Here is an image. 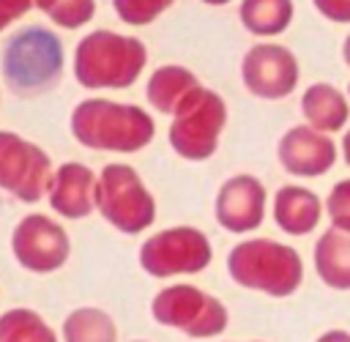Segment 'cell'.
I'll list each match as a JSON object with an SVG mask.
<instances>
[{"label":"cell","mask_w":350,"mask_h":342,"mask_svg":"<svg viewBox=\"0 0 350 342\" xmlns=\"http://www.w3.org/2000/svg\"><path fill=\"white\" fill-rule=\"evenodd\" d=\"M96 211L123 235H139L156 222V197L131 164L109 161L98 172Z\"/></svg>","instance_id":"5b68a950"},{"label":"cell","mask_w":350,"mask_h":342,"mask_svg":"<svg viewBox=\"0 0 350 342\" xmlns=\"http://www.w3.org/2000/svg\"><path fill=\"white\" fill-rule=\"evenodd\" d=\"M265 211H268V192L262 181L249 172L230 175L219 186L213 200V216L219 227L235 235L254 233L265 222Z\"/></svg>","instance_id":"7c38bea8"},{"label":"cell","mask_w":350,"mask_h":342,"mask_svg":"<svg viewBox=\"0 0 350 342\" xmlns=\"http://www.w3.org/2000/svg\"><path fill=\"white\" fill-rule=\"evenodd\" d=\"M96 183L98 175L82 161H63L55 167L46 200L49 208L63 219H88L96 211Z\"/></svg>","instance_id":"5bb4252c"},{"label":"cell","mask_w":350,"mask_h":342,"mask_svg":"<svg viewBox=\"0 0 350 342\" xmlns=\"http://www.w3.org/2000/svg\"><path fill=\"white\" fill-rule=\"evenodd\" d=\"M325 213L323 200L317 192L298 186V183H284L273 194V222L282 233L287 235H309L317 230L320 219Z\"/></svg>","instance_id":"9a60e30c"},{"label":"cell","mask_w":350,"mask_h":342,"mask_svg":"<svg viewBox=\"0 0 350 342\" xmlns=\"http://www.w3.org/2000/svg\"><path fill=\"white\" fill-rule=\"evenodd\" d=\"M131 342H145V339H131Z\"/></svg>","instance_id":"1f68e13d"},{"label":"cell","mask_w":350,"mask_h":342,"mask_svg":"<svg viewBox=\"0 0 350 342\" xmlns=\"http://www.w3.org/2000/svg\"><path fill=\"white\" fill-rule=\"evenodd\" d=\"M202 3H208V5H224V3H230V0H202Z\"/></svg>","instance_id":"f546056e"},{"label":"cell","mask_w":350,"mask_h":342,"mask_svg":"<svg viewBox=\"0 0 350 342\" xmlns=\"http://www.w3.org/2000/svg\"><path fill=\"white\" fill-rule=\"evenodd\" d=\"M347 98H350V85H347Z\"/></svg>","instance_id":"4dcf8cb0"},{"label":"cell","mask_w":350,"mask_h":342,"mask_svg":"<svg viewBox=\"0 0 350 342\" xmlns=\"http://www.w3.org/2000/svg\"><path fill=\"white\" fill-rule=\"evenodd\" d=\"M60 337L63 342H118V326L98 306H77L66 315Z\"/></svg>","instance_id":"d6986e66"},{"label":"cell","mask_w":350,"mask_h":342,"mask_svg":"<svg viewBox=\"0 0 350 342\" xmlns=\"http://www.w3.org/2000/svg\"><path fill=\"white\" fill-rule=\"evenodd\" d=\"M11 254L30 274H52L66 265L71 254V238L52 216L25 213L11 233Z\"/></svg>","instance_id":"30bf717a"},{"label":"cell","mask_w":350,"mask_h":342,"mask_svg":"<svg viewBox=\"0 0 350 342\" xmlns=\"http://www.w3.org/2000/svg\"><path fill=\"white\" fill-rule=\"evenodd\" d=\"M301 115L317 131L336 134L350 120V98L331 82H312L301 96Z\"/></svg>","instance_id":"2e32d148"},{"label":"cell","mask_w":350,"mask_h":342,"mask_svg":"<svg viewBox=\"0 0 350 342\" xmlns=\"http://www.w3.org/2000/svg\"><path fill=\"white\" fill-rule=\"evenodd\" d=\"M317 14H323L328 22L347 25L350 22V0H312Z\"/></svg>","instance_id":"484cf974"},{"label":"cell","mask_w":350,"mask_h":342,"mask_svg":"<svg viewBox=\"0 0 350 342\" xmlns=\"http://www.w3.org/2000/svg\"><path fill=\"white\" fill-rule=\"evenodd\" d=\"M52 172V159L41 145L16 131H0V192L27 205L38 202L46 197Z\"/></svg>","instance_id":"9c48e42d"},{"label":"cell","mask_w":350,"mask_h":342,"mask_svg":"<svg viewBox=\"0 0 350 342\" xmlns=\"http://www.w3.org/2000/svg\"><path fill=\"white\" fill-rule=\"evenodd\" d=\"M301 77V66L295 55L282 44H254L241 60V79L243 88L262 98V101H282L287 98Z\"/></svg>","instance_id":"8fae6325"},{"label":"cell","mask_w":350,"mask_h":342,"mask_svg":"<svg viewBox=\"0 0 350 342\" xmlns=\"http://www.w3.org/2000/svg\"><path fill=\"white\" fill-rule=\"evenodd\" d=\"M336 142L331 134L317 131L309 123L287 129L276 145V159L287 175L295 178H320L336 164Z\"/></svg>","instance_id":"4fadbf2b"},{"label":"cell","mask_w":350,"mask_h":342,"mask_svg":"<svg viewBox=\"0 0 350 342\" xmlns=\"http://www.w3.org/2000/svg\"><path fill=\"white\" fill-rule=\"evenodd\" d=\"M150 315L159 326L175 328L191 339L221 337L230 323L227 306L216 295L189 282L164 285L150 301Z\"/></svg>","instance_id":"8992f818"},{"label":"cell","mask_w":350,"mask_h":342,"mask_svg":"<svg viewBox=\"0 0 350 342\" xmlns=\"http://www.w3.org/2000/svg\"><path fill=\"white\" fill-rule=\"evenodd\" d=\"M33 5L36 0H0V33L11 27L16 19H22Z\"/></svg>","instance_id":"d4e9b609"},{"label":"cell","mask_w":350,"mask_h":342,"mask_svg":"<svg viewBox=\"0 0 350 342\" xmlns=\"http://www.w3.org/2000/svg\"><path fill=\"white\" fill-rule=\"evenodd\" d=\"M238 16L252 36H279L293 22V0H241Z\"/></svg>","instance_id":"ffe728a7"},{"label":"cell","mask_w":350,"mask_h":342,"mask_svg":"<svg viewBox=\"0 0 350 342\" xmlns=\"http://www.w3.org/2000/svg\"><path fill=\"white\" fill-rule=\"evenodd\" d=\"M172 3L175 0H112V8L120 22L131 27H142V25L156 22Z\"/></svg>","instance_id":"603a6c76"},{"label":"cell","mask_w":350,"mask_h":342,"mask_svg":"<svg viewBox=\"0 0 350 342\" xmlns=\"http://www.w3.org/2000/svg\"><path fill=\"white\" fill-rule=\"evenodd\" d=\"M0 101H3V98H0Z\"/></svg>","instance_id":"d6a6232c"},{"label":"cell","mask_w":350,"mask_h":342,"mask_svg":"<svg viewBox=\"0 0 350 342\" xmlns=\"http://www.w3.org/2000/svg\"><path fill=\"white\" fill-rule=\"evenodd\" d=\"M139 268L153 279L191 276L211 265L213 246L200 227L175 224L161 233H153L139 246Z\"/></svg>","instance_id":"ba28073f"},{"label":"cell","mask_w":350,"mask_h":342,"mask_svg":"<svg viewBox=\"0 0 350 342\" xmlns=\"http://www.w3.org/2000/svg\"><path fill=\"white\" fill-rule=\"evenodd\" d=\"M71 137L88 150L139 153L156 137L153 115L137 104L112 98H82L68 115Z\"/></svg>","instance_id":"6da1fadb"},{"label":"cell","mask_w":350,"mask_h":342,"mask_svg":"<svg viewBox=\"0 0 350 342\" xmlns=\"http://www.w3.org/2000/svg\"><path fill=\"white\" fill-rule=\"evenodd\" d=\"M148 63V49L134 36L93 30L74 49V77L88 90H126Z\"/></svg>","instance_id":"7a4b0ae2"},{"label":"cell","mask_w":350,"mask_h":342,"mask_svg":"<svg viewBox=\"0 0 350 342\" xmlns=\"http://www.w3.org/2000/svg\"><path fill=\"white\" fill-rule=\"evenodd\" d=\"M227 126V104L224 98L200 85L186 101L183 107L172 115L167 140L170 148L186 159V161H205L216 153L221 131Z\"/></svg>","instance_id":"52a82bcc"},{"label":"cell","mask_w":350,"mask_h":342,"mask_svg":"<svg viewBox=\"0 0 350 342\" xmlns=\"http://www.w3.org/2000/svg\"><path fill=\"white\" fill-rule=\"evenodd\" d=\"M325 205V216L331 222V227L350 233V178H342L331 186L328 197L323 200Z\"/></svg>","instance_id":"cb8c5ba5"},{"label":"cell","mask_w":350,"mask_h":342,"mask_svg":"<svg viewBox=\"0 0 350 342\" xmlns=\"http://www.w3.org/2000/svg\"><path fill=\"white\" fill-rule=\"evenodd\" d=\"M312 263L320 282L331 290H350V233L328 227L317 235Z\"/></svg>","instance_id":"e0dca14e"},{"label":"cell","mask_w":350,"mask_h":342,"mask_svg":"<svg viewBox=\"0 0 350 342\" xmlns=\"http://www.w3.org/2000/svg\"><path fill=\"white\" fill-rule=\"evenodd\" d=\"M314 342H350V331H345V328H328Z\"/></svg>","instance_id":"4316f807"},{"label":"cell","mask_w":350,"mask_h":342,"mask_svg":"<svg viewBox=\"0 0 350 342\" xmlns=\"http://www.w3.org/2000/svg\"><path fill=\"white\" fill-rule=\"evenodd\" d=\"M227 274L246 290L287 298L304 285V260L282 241L243 238L227 254Z\"/></svg>","instance_id":"277c9868"},{"label":"cell","mask_w":350,"mask_h":342,"mask_svg":"<svg viewBox=\"0 0 350 342\" xmlns=\"http://www.w3.org/2000/svg\"><path fill=\"white\" fill-rule=\"evenodd\" d=\"M202 82L197 79L194 71H189L186 66H159L150 77H148V85H145V96L150 101V107L161 115H175L183 101L200 88Z\"/></svg>","instance_id":"ac0fdd59"},{"label":"cell","mask_w":350,"mask_h":342,"mask_svg":"<svg viewBox=\"0 0 350 342\" xmlns=\"http://www.w3.org/2000/svg\"><path fill=\"white\" fill-rule=\"evenodd\" d=\"M63 66V41L41 25L22 27L3 47V79L19 98H33L57 88Z\"/></svg>","instance_id":"3957f363"},{"label":"cell","mask_w":350,"mask_h":342,"mask_svg":"<svg viewBox=\"0 0 350 342\" xmlns=\"http://www.w3.org/2000/svg\"><path fill=\"white\" fill-rule=\"evenodd\" d=\"M36 8H41L57 27L77 30L93 19L96 0H36Z\"/></svg>","instance_id":"7402d4cb"},{"label":"cell","mask_w":350,"mask_h":342,"mask_svg":"<svg viewBox=\"0 0 350 342\" xmlns=\"http://www.w3.org/2000/svg\"><path fill=\"white\" fill-rule=\"evenodd\" d=\"M342 57H345V63L350 66V36H347L345 44H342Z\"/></svg>","instance_id":"f1b7e54d"},{"label":"cell","mask_w":350,"mask_h":342,"mask_svg":"<svg viewBox=\"0 0 350 342\" xmlns=\"http://www.w3.org/2000/svg\"><path fill=\"white\" fill-rule=\"evenodd\" d=\"M342 159H345V164L350 167V129L342 134Z\"/></svg>","instance_id":"83f0119b"},{"label":"cell","mask_w":350,"mask_h":342,"mask_svg":"<svg viewBox=\"0 0 350 342\" xmlns=\"http://www.w3.org/2000/svg\"><path fill=\"white\" fill-rule=\"evenodd\" d=\"M0 342H60L55 328L27 306H14L0 315Z\"/></svg>","instance_id":"44dd1931"}]
</instances>
